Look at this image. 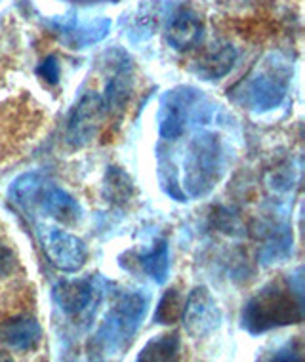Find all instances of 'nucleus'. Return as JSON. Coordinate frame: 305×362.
<instances>
[{
	"mask_svg": "<svg viewBox=\"0 0 305 362\" xmlns=\"http://www.w3.org/2000/svg\"><path fill=\"white\" fill-rule=\"evenodd\" d=\"M287 90V65L279 62H263L246 82V100L258 111H269L280 105Z\"/></svg>",
	"mask_w": 305,
	"mask_h": 362,
	"instance_id": "obj_6",
	"label": "nucleus"
},
{
	"mask_svg": "<svg viewBox=\"0 0 305 362\" xmlns=\"http://www.w3.org/2000/svg\"><path fill=\"white\" fill-rule=\"evenodd\" d=\"M136 265H139V269L144 271L145 275L151 276L153 281L162 284L168 276L170 269V256H168V240H159V243L153 246V250L147 252V254H139L136 257Z\"/></svg>",
	"mask_w": 305,
	"mask_h": 362,
	"instance_id": "obj_16",
	"label": "nucleus"
},
{
	"mask_svg": "<svg viewBox=\"0 0 305 362\" xmlns=\"http://www.w3.org/2000/svg\"><path fill=\"white\" fill-rule=\"evenodd\" d=\"M181 341L178 334H162V336L151 339L144 349L139 351L137 361L153 362V361H175L180 356Z\"/></svg>",
	"mask_w": 305,
	"mask_h": 362,
	"instance_id": "obj_17",
	"label": "nucleus"
},
{
	"mask_svg": "<svg viewBox=\"0 0 305 362\" xmlns=\"http://www.w3.org/2000/svg\"><path fill=\"white\" fill-rule=\"evenodd\" d=\"M183 183L191 197H202L216 187L224 174V149L212 132H200L187 149Z\"/></svg>",
	"mask_w": 305,
	"mask_h": 362,
	"instance_id": "obj_3",
	"label": "nucleus"
},
{
	"mask_svg": "<svg viewBox=\"0 0 305 362\" xmlns=\"http://www.w3.org/2000/svg\"><path fill=\"white\" fill-rule=\"evenodd\" d=\"M111 62L107 59L109 67H113L111 76L105 82V98H101L105 103L107 115L119 117L122 115L132 98L134 90V69H132L130 57L125 52L113 50L109 52Z\"/></svg>",
	"mask_w": 305,
	"mask_h": 362,
	"instance_id": "obj_10",
	"label": "nucleus"
},
{
	"mask_svg": "<svg viewBox=\"0 0 305 362\" xmlns=\"http://www.w3.org/2000/svg\"><path fill=\"white\" fill-rule=\"evenodd\" d=\"M96 286L92 279H71V281H59L52 290V298L56 305L65 315H81L93 303L96 298Z\"/></svg>",
	"mask_w": 305,
	"mask_h": 362,
	"instance_id": "obj_12",
	"label": "nucleus"
},
{
	"mask_svg": "<svg viewBox=\"0 0 305 362\" xmlns=\"http://www.w3.org/2000/svg\"><path fill=\"white\" fill-rule=\"evenodd\" d=\"M205 37V23L197 12L189 8H181L170 18L166 27V40L178 52H187L197 48Z\"/></svg>",
	"mask_w": 305,
	"mask_h": 362,
	"instance_id": "obj_11",
	"label": "nucleus"
},
{
	"mask_svg": "<svg viewBox=\"0 0 305 362\" xmlns=\"http://www.w3.org/2000/svg\"><path fill=\"white\" fill-rule=\"evenodd\" d=\"M183 307H185V300L178 288H168L166 292L162 293L161 301L156 305L155 311V322L156 325H175L180 322L181 315H183Z\"/></svg>",
	"mask_w": 305,
	"mask_h": 362,
	"instance_id": "obj_19",
	"label": "nucleus"
},
{
	"mask_svg": "<svg viewBox=\"0 0 305 362\" xmlns=\"http://www.w3.org/2000/svg\"><path fill=\"white\" fill-rule=\"evenodd\" d=\"M243 328L250 334L280 328V326L299 325L304 320V286L301 276L298 281H273L246 301L243 307Z\"/></svg>",
	"mask_w": 305,
	"mask_h": 362,
	"instance_id": "obj_1",
	"label": "nucleus"
},
{
	"mask_svg": "<svg viewBox=\"0 0 305 362\" xmlns=\"http://www.w3.org/2000/svg\"><path fill=\"white\" fill-rule=\"evenodd\" d=\"M147 311V300L139 292L120 293L113 303L111 311L107 313L100 332L96 334V345L101 353L125 349L139 328V322Z\"/></svg>",
	"mask_w": 305,
	"mask_h": 362,
	"instance_id": "obj_4",
	"label": "nucleus"
},
{
	"mask_svg": "<svg viewBox=\"0 0 305 362\" xmlns=\"http://www.w3.org/2000/svg\"><path fill=\"white\" fill-rule=\"evenodd\" d=\"M105 117V103L101 100V95H98L96 92L84 94L69 115L65 141L75 149L92 144Z\"/></svg>",
	"mask_w": 305,
	"mask_h": 362,
	"instance_id": "obj_7",
	"label": "nucleus"
},
{
	"mask_svg": "<svg viewBox=\"0 0 305 362\" xmlns=\"http://www.w3.org/2000/svg\"><path fill=\"white\" fill-rule=\"evenodd\" d=\"M42 330L33 317H13L0 322V344L16 351H31L40 344Z\"/></svg>",
	"mask_w": 305,
	"mask_h": 362,
	"instance_id": "obj_14",
	"label": "nucleus"
},
{
	"mask_svg": "<svg viewBox=\"0 0 305 362\" xmlns=\"http://www.w3.org/2000/svg\"><path fill=\"white\" fill-rule=\"evenodd\" d=\"M16 265H18V256L13 254L10 246L0 243V279L12 275Z\"/></svg>",
	"mask_w": 305,
	"mask_h": 362,
	"instance_id": "obj_21",
	"label": "nucleus"
},
{
	"mask_svg": "<svg viewBox=\"0 0 305 362\" xmlns=\"http://www.w3.org/2000/svg\"><path fill=\"white\" fill-rule=\"evenodd\" d=\"M199 94L193 88H175L164 94L159 111V132L164 139H178L191 119Z\"/></svg>",
	"mask_w": 305,
	"mask_h": 362,
	"instance_id": "obj_8",
	"label": "nucleus"
},
{
	"mask_svg": "<svg viewBox=\"0 0 305 362\" xmlns=\"http://www.w3.org/2000/svg\"><path fill=\"white\" fill-rule=\"evenodd\" d=\"M37 238L46 259L63 273H76L86 263V244L56 225L38 223Z\"/></svg>",
	"mask_w": 305,
	"mask_h": 362,
	"instance_id": "obj_5",
	"label": "nucleus"
},
{
	"mask_svg": "<svg viewBox=\"0 0 305 362\" xmlns=\"http://www.w3.org/2000/svg\"><path fill=\"white\" fill-rule=\"evenodd\" d=\"M109 27H111V21L105 18H98L93 21L65 18L56 21V31L59 33L62 40L73 48H84L90 44L100 42L109 33Z\"/></svg>",
	"mask_w": 305,
	"mask_h": 362,
	"instance_id": "obj_13",
	"label": "nucleus"
},
{
	"mask_svg": "<svg viewBox=\"0 0 305 362\" xmlns=\"http://www.w3.org/2000/svg\"><path fill=\"white\" fill-rule=\"evenodd\" d=\"M37 75L44 78L48 84H57V81H59V63H57V57H44L40 65L37 67Z\"/></svg>",
	"mask_w": 305,
	"mask_h": 362,
	"instance_id": "obj_20",
	"label": "nucleus"
},
{
	"mask_svg": "<svg viewBox=\"0 0 305 362\" xmlns=\"http://www.w3.org/2000/svg\"><path fill=\"white\" fill-rule=\"evenodd\" d=\"M235 62H237V50L231 44H218L197 57L193 69L205 81H218L233 69Z\"/></svg>",
	"mask_w": 305,
	"mask_h": 362,
	"instance_id": "obj_15",
	"label": "nucleus"
},
{
	"mask_svg": "<svg viewBox=\"0 0 305 362\" xmlns=\"http://www.w3.org/2000/svg\"><path fill=\"white\" fill-rule=\"evenodd\" d=\"M10 194L16 204L29 214H46L59 223L73 225L82 216V210L65 189L57 187L40 174H25L12 183Z\"/></svg>",
	"mask_w": 305,
	"mask_h": 362,
	"instance_id": "obj_2",
	"label": "nucleus"
},
{
	"mask_svg": "<svg viewBox=\"0 0 305 362\" xmlns=\"http://www.w3.org/2000/svg\"><path fill=\"white\" fill-rule=\"evenodd\" d=\"M181 320L185 325L187 334L199 339V337L212 334L218 328L219 322H221V311L212 298V293L208 292L205 286H199L189 293Z\"/></svg>",
	"mask_w": 305,
	"mask_h": 362,
	"instance_id": "obj_9",
	"label": "nucleus"
},
{
	"mask_svg": "<svg viewBox=\"0 0 305 362\" xmlns=\"http://www.w3.org/2000/svg\"><path fill=\"white\" fill-rule=\"evenodd\" d=\"M105 199L111 204H126L128 200L134 197V181L125 172V168L119 166H111L105 172Z\"/></svg>",
	"mask_w": 305,
	"mask_h": 362,
	"instance_id": "obj_18",
	"label": "nucleus"
}]
</instances>
